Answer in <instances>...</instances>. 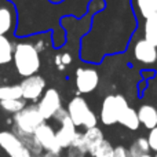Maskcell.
<instances>
[{"label": "cell", "mask_w": 157, "mask_h": 157, "mask_svg": "<svg viewBox=\"0 0 157 157\" xmlns=\"http://www.w3.org/2000/svg\"><path fill=\"white\" fill-rule=\"evenodd\" d=\"M13 62L17 73L21 77H29L37 75L41 66L40 52L33 43L29 41H19L14 47Z\"/></svg>", "instance_id": "obj_1"}, {"label": "cell", "mask_w": 157, "mask_h": 157, "mask_svg": "<svg viewBox=\"0 0 157 157\" xmlns=\"http://www.w3.org/2000/svg\"><path fill=\"white\" fill-rule=\"evenodd\" d=\"M46 123L36 103L26 105L21 112L13 116V130L17 134H35L40 125Z\"/></svg>", "instance_id": "obj_2"}, {"label": "cell", "mask_w": 157, "mask_h": 157, "mask_svg": "<svg viewBox=\"0 0 157 157\" xmlns=\"http://www.w3.org/2000/svg\"><path fill=\"white\" fill-rule=\"evenodd\" d=\"M69 113V117L73 121L76 127H83L86 130L92 127H97L98 124V117L91 108L88 106L87 101L83 97H75L71 99L66 108Z\"/></svg>", "instance_id": "obj_3"}, {"label": "cell", "mask_w": 157, "mask_h": 157, "mask_svg": "<svg viewBox=\"0 0 157 157\" xmlns=\"http://www.w3.org/2000/svg\"><path fill=\"white\" fill-rule=\"evenodd\" d=\"M128 102L123 95H108L101 106L99 120L103 125H113L119 123L121 113L128 108Z\"/></svg>", "instance_id": "obj_4"}, {"label": "cell", "mask_w": 157, "mask_h": 157, "mask_svg": "<svg viewBox=\"0 0 157 157\" xmlns=\"http://www.w3.org/2000/svg\"><path fill=\"white\" fill-rule=\"evenodd\" d=\"M0 149L8 157H33L14 130H0Z\"/></svg>", "instance_id": "obj_5"}, {"label": "cell", "mask_w": 157, "mask_h": 157, "mask_svg": "<svg viewBox=\"0 0 157 157\" xmlns=\"http://www.w3.org/2000/svg\"><path fill=\"white\" fill-rule=\"evenodd\" d=\"M22 90V98L26 102H39L41 97H43L44 91H46V80L40 75H33V76L22 78L19 83Z\"/></svg>", "instance_id": "obj_6"}, {"label": "cell", "mask_w": 157, "mask_h": 157, "mask_svg": "<svg viewBox=\"0 0 157 157\" xmlns=\"http://www.w3.org/2000/svg\"><path fill=\"white\" fill-rule=\"evenodd\" d=\"M36 105H37L41 116L47 121V120L52 119L55 113L62 108V98H61V94L58 92L57 88H47Z\"/></svg>", "instance_id": "obj_7"}, {"label": "cell", "mask_w": 157, "mask_h": 157, "mask_svg": "<svg viewBox=\"0 0 157 157\" xmlns=\"http://www.w3.org/2000/svg\"><path fill=\"white\" fill-rule=\"evenodd\" d=\"M75 83L80 94H90L97 90L99 84V75L94 68H78L75 76Z\"/></svg>", "instance_id": "obj_8"}, {"label": "cell", "mask_w": 157, "mask_h": 157, "mask_svg": "<svg viewBox=\"0 0 157 157\" xmlns=\"http://www.w3.org/2000/svg\"><path fill=\"white\" fill-rule=\"evenodd\" d=\"M35 136L37 139V142L40 144V146L43 147L44 152H54V153H61L62 147L59 146L57 139V131L54 130V127L47 123H44L43 125L36 130Z\"/></svg>", "instance_id": "obj_9"}, {"label": "cell", "mask_w": 157, "mask_h": 157, "mask_svg": "<svg viewBox=\"0 0 157 157\" xmlns=\"http://www.w3.org/2000/svg\"><path fill=\"white\" fill-rule=\"evenodd\" d=\"M134 57L142 63H155L157 61V47L145 39H141L134 47Z\"/></svg>", "instance_id": "obj_10"}, {"label": "cell", "mask_w": 157, "mask_h": 157, "mask_svg": "<svg viewBox=\"0 0 157 157\" xmlns=\"http://www.w3.org/2000/svg\"><path fill=\"white\" fill-rule=\"evenodd\" d=\"M76 125L73 124V121L71 120V117L65 119L62 123L59 124V128L57 130V139L59 146L62 147V150H66L68 147L72 146L75 141V136L77 134Z\"/></svg>", "instance_id": "obj_11"}, {"label": "cell", "mask_w": 157, "mask_h": 157, "mask_svg": "<svg viewBox=\"0 0 157 157\" xmlns=\"http://www.w3.org/2000/svg\"><path fill=\"white\" fill-rule=\"evenodd\" d=\"M138 117L141 124L147 130L157 127V109L152 105H142L138 109Z\"/></svg>", "instance_id": "obj_12"}, {"label": "cell", "mask_w": 157, "mask_h": 157, "mask_svg": "<svg viewBox=\"0 0 157 157\" xmlns=\"http://www.w3.org/2000/svg\"><path fill=\"white\" fill-rule=\"evenodd\" d=\"M83 135H84V141H86V144H87V149H88L90 155H92V152L105 141L102 130H101L98 125L97 127H92V128L86 130L83 132Z\"/></svg>", "instance_id": "obj_13"}, {"label": "cell", "mask_w": 157, "mask_h": 157, "mask_svg": "<svg viewBox=\"0 0 157 157\" xmlns=\"http://www.w3.org/2000/svg\"><path fill=\"white\" fill-rule=\"evenodd\" d=\"M119 123L121 125H124L125 128L132 130V131L138 130L139 125H141V121H139V117H138V112H136L135 109H132L131 106H128L121 113V116H120V119H119Z\"/></svg>", "instance_id": "obj_14"}, {"label": "cell", "mask_w": 157, "mask_h": 157, "mask_svg": "<svg viewBox=\"0 0 157 157\" xmlns=\"http://www.w3.org/2000/svg\"><path fill=\"white\" fill-rule=\"evenodd\" d=\"M14 47L15 44L7 36H0V65H7L13 62Z\"/></svg>", "instance_id": "obj_15"}, {"label": "cell", "mask_w": 157, "mask_h": 157, "mask_svg": "<svg viewBox=\"0 0 157 157\" xmlns=\"http://www.w3.org/2000/svg\"><path fill=\"white\" fill-rule=\"evenodd\" d=\"M14 11L8 7H0V36H6L14 26Z\"/></svg>", "instance_id": "obj_16"}, {"label": "cell", "mask_w": 157, "mask_h": 157, "mask_svg": "<svg viewBox=\"0 0 157 157\" xmlns=\"http://www.w3.org/2000/svg\"><path fill=\"white\" fill-rule=\"evenodd\" d=\"M17 134V132H15ZM21 138V141L24 142V145L29 149V152L33 155V157H39L43 155V147L40 146V144L37 142L35 134H17Z\"/></svg>", "instance_id": "obj_17"}, {"label": "cell", "mask_w": 157, "mask_h": 157, "mask_svg": "<svg viewBox=\"0 0 157 157\" xmlns=\"http://www.w3.org/2000/svg\"><path fill=\"white\" fill-rule=\"evenodd\" d=\"M22 98V90L19 84H3L0 86V101H10Z\"/></svg>", "instance_id": "obj_18"}, {"label": "cell", "mask_w": 157, "mask_h": 157, "mask_svg": "<svg viewBox=\"0 0 157 157\" xmlns=\"http://www.w3.org/2000/svg\"><path fill=\"white\" fill-rule=\"evenodd\" d=\"M145 40L157 47V17L152 15L145 19Z\"/></svg>", "instance_id": "obj_19"}, {"label": "cell", "mask_w": 157, "mask_h": 157, "mask_svg": "<svg viewBox=\"0 0 157 157\" xmlns=\"http://www.w3.org/2000/svg\"><path fill=\"white\" fill-rule=\"evenodd\" d=\"M25 106H26V101L24 98L10 99V101H0V109L8 114H13V116L17 114L18 112H21Z\"/></svg>", "instance_id": "obj_20"}, {"label": "cell", "mask_w": 157, "mask_h": 157, "mask_svg": "<svg viewBox=\"0 0 157 157\" xmlns=\"http://www.w3.org/2000/svg\"><path fill=\"white\" fill-rule=\"evenodd\" d=\"M128 152H130L131 157H142L145 155H149L150 146L149 142H147V138H138L128 147Z\"/></svg>", "instance_id": "obj_21"}, {"label": "cell", "mask_w": 157, "mask_h": 157, "mask_svg": "<svg viewBox=\"0 0 157 157\" xmlns=\"http://www.w3.org/2000/svg\"><path fill=\"white\" fill-rule=\"evenodd\" d=\"M136 7H138L141 15L145 19L149 17L155 15V7H156V0H135Z\"/></svg>", "instance_id": "obj_22"}, {"label": "cell", "mask_w": 157, "mask_h": 157, "mask_svg": "<svg viewBox=\"0 0 157 157\" xmlns=\"http://www.w3.org/2000/svg\"><path fill=\"white\" fill-rule=\"evenodd\" d=\"M114 155V147L109 141H103L97 149L92 152V157H113Z\"/></svg>", "instance_id": "obj_23"}, {"label": "cell", "mask_w": 157, "mask_h": 157, "mask_svg": "<svg viewBox=\"0 0 157 157\" xmlns=\"http://www.w3.org/2000/svg\"><path fill=\"white\" fill-rule=\"evenodd\" d=\"M72 63V55L69 52H61L54 57V65L57 66L58 71H65L66 66Z\"/></svg>", "instance_id": "obj_24"}, {"label": "cell", "mask_w": 157, "mask_h": 157, "mask_svg": "<svg viewBox=\"0 0 157 157\" xmlns=\"http://www.w3.org/2000/svg\"><path fill=\"white\" fill-rule=\"evenodd\" d=\"M72 146L78 147V149L84 150L86 153H88V149H87V144H86V141H84L83 132H78V131H77L76 136H75V141H73V144H72Z\"/></svg>", "instance_id": "obj_25"}, {"label": "cell", "mask_w": 157, "mask_h": 157, "mask_svg": "<svg viewBox=\"0 0 157 157\" xmlns=\"http://www.w3.org/2000/svg\"><path fill=\"white\" fill-rule=\"evenodd\" d=\"M147 142H149L150 150H155L157 153V127H155L153 130H150L149 135H147Z\"/></svg>", "instance_id": "obj_26"}, {"label": "cell", "mask_w": 157, "mask_h": 157, "mask_svg": "<svg viewBox=\"0 0 157 157\" xmlns=\"http://www.w3.org/2000/svg\"><path fill=\"white\" fill-rule=\"evenodd\" d=\"M87 153L84 150L78 149V147H75V146H71L66 149V153H65V157H86Z\"/></svg>", "instance_id": "obj_27"}, {"label": "cell", "mask_w": 157, "mask_h": 157, "mask_svg": "<svg viewBox=\"0 0 157 157\" xmlns=\"http://www.w3.org/2000/svg\"><path fill=\"white\" fill-rule=\"evenodd\" d=\"M68 117H69V113H68V110H66L65 108H61L59 110H58L57 113H55V116L52 117V119H54L55 121L58 123V124H61V123H62V121H63V120H65V119H68Z\"/></svg>", "instance_id": "obj_28"}, {"label": "cell", "mask_w": 157, "mask_h": 157, "mask_svg": "<svg viewBox=\"0 0 157 157\" xmlns=\"http://www.w3.org/2000/svg\"><path fill=\"white\" fill-rule=\"evenodd\" d=\"M113 157H131L130 152H128L127 147L124 146H116L114 147V155Z\"/></svg>", "instance_id": "obj_29"}, {"label": "cell", "mask_w": 157, "mask_h": 157, "mask_svg": "<svg viewBox=\"0 0 157 157\" xmlns=\"http://www.w3.org/2000/svg\"><path fill=\"white\" fill-rule=\"evenodd\" d=\"M39 157H62L61 153H54V152H43V155Z\"/></svg>", "instance_id": "obj_30"}, {"label": "cell", "mask_w": 157, "mask_h": 157, "mask_svg": "<svg viewBox=\"0 0 157 157\" xmlns=\"http://www.w3.org/2000/svg\"><path fill=\"white\" fill-rule=\"evenodd\" d=\"M155 17H157V0H156V7H155Z\"/></svg>", "instance_id": "obj_31"}, {"label": "cell", "mask_w": 157, "mask_h": 157, "mask_svg": "<svg viewBox=\"0 0 157 157\" xmlns=\"http://www.w3.org/2000/svg\"><path fill=\"white\" fill-rule=\"evenodd\" d=\"M142 157H153V156H150V155H145V156H142Z\"/></svg>", "instance_id": "obj_32"}, {"label": "cell", "mask_w": 157, "mask_h": 157, "mask_svg": "<svg viewBox=\"0 0 157 157\" xmlns=\"http://www.w3.org/2000/svg\"><path fill=\"white\" fill-rule=\"evenodd\" d=\"M155 157H157V153H156V156H155Z\"/></svg>", "instance_id": "obj_33"}]
</instances>
